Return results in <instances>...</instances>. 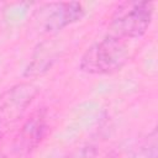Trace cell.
I'll use <instances>...</instances> for the list:
<instances>
[{"label": "cell", "mask_w": 158, "mask_h": 158, "mask_svg": "<svg viewBox=\"0 0 158 158\" xmlns=\"http://www.w3.org/2000/svg\"><path fill=\"white\" fill-rule=\"evenodd\" d=\"M56 60V53L52 49L49 43H41L38 49L33 54L32 60L25 68L23 75L25 77H38L46 73L51 67L52 63Z\"/></svg>", "instance_id": "6"}, {"label": "cell", "mask_w": 158, "mask_h": 158, "mask_svg": "<svg viewBox=\"0 0 158 158\" xmlns=\"http://www.w3.org/2000/svg\"><path fill=\"white\" fill-rule=\"evenodd\" d=\"M127 60L128 47L126 41L109 33L84 52L79 68L88 74L109 75L118 72Z\"/></svg>", "instance_id": "1"}, {"label": "cell", "mask_w": 158, "mask_h": 158, "mask_svg": "<svg viewBox=\"0 0 158 158\" xmlns=\"http://www.w3.org/2000/svg\"><path fill=\"white\" fill-rule=\"evenodd\" d=\"M64 158H68V157H64Z\"/></svg>", "instance_id": "9"}, {"label": "cell", "mask_w": 158, "mask_h": 158, "mask_svg": "<svg viewBox=\"0 0 158 158\" xmlns=\"http://www.w3.org/2000/svg\"><path fill=\"white\" fill-rule=\"evenodd\" d=\"M37 94V85L30 81H21L4 90L0 94V126L6 127L19 121Z\"/></svg>", "instance_id": "3"}, {"label": "cell", "mask_w": 158, "mask_h": 158, "mask_svg": "<svg viewBox=\"0 0 158 158\" xmlns=\"http://www.w3.org/2000/svg\"><path fill=\"white\" fill-rule=\"evenodd\" d=\"M153 4L151 1H123L112 12L109 22V33L121 40L142 37L151 26Z\"/></svg>", "instance_id": "2"}, {"label": "cell", "mask_w": 158, "mask_h": 158, "mask_svg": "<svg viewBox=\"0 0 158 158\" xmlns=\"http://www.w3.org/2000/svg\"><path fill=\"white\" fill-rule=\"evenodd\" d=\"M4 131H5V127L0 126V139H1V138H2V136H4Z\"/></svg>", "instance_id": "7"}, {"label": "cell", "mask_w": 158, "mask_h": 158, "mask_svg": "<svg viewBox=\"0 0 158 158\" xmlns=\"http://www.w3.org/2000/svg\"><path fill=\"white\" fill-rule=\"evenodd\" d=\"M0 158H6V156H5L2 152H0Z\"/></svg>", "instance_id": "8"}, {"label": "cell", "mask_w": 158, "mask_h": 158, "mask_svg": "<svg viewBox=\"0 0 158 158\" xmlns=\"http://www.w3.org/2000/svg\"><path fill=\"white\" fill-rule=\"evenodd\" d=\"M48 133L47 111L41 109L33 112L22 125L14 141V152L17 156H27L33 152Z\"/></svg>", "instance_id": "5"}, {"label": "cell", "mask_w": 158, "mask_h": 158, "mask_svg": "<svg viewBox=\"0 0 158 158\" xmlns=\"http://www.w3.org/2000/svg\"><path fill=\"white\" fill-rule=\"evenodd\" d=\"M38 25L42 33L56 35L69 25L79 21L84 16V7L77 1L48 2L41 6Z\"/></svg>", "instance_id": "4"}]
</instances>
